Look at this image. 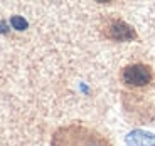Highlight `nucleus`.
<instances>
[{
  "label": "nucleus",
  "instance_id": "f257e3e1",
  "mask_svg": "<svg viewBox=\"0 0 155 146\" xmlns=\"http://www.w3.org/2000/svg\"><path fill=\"white\" fill-rule=\"evenodd\" d=\"M123 79L130 86H145L150 82L152 72L147 65L133 64V65H128L127 69L123 71Z\"/></svg>",
  "mask_w": 155,
  "mask_h": 146
},
{
  "label": "nucleus",
  "instance_id": "f03ea898",
  "mask_svg": "<svg viewBox=\"0 0 155 146\" xmlns=\"http://www.w3.org/2000/svg\"><path fill=\"white\" fill-rule=\"evenodd\" d=\"M153 143H155V135L147 133V131H142V129L132 131L127 136L128 146H153Z\"/></svg>",
  "mask_w": 155,
  "mask_h": 146
},
{
  "label": "nucleus",
  "instance_id": "7ed1b4c3",
  "mask_svg": "<svg viewBox=\"0 0 155 146\" xmlns=\"http://www.w3.org/2000/svg\"><path fill=\"white\" fill-rule=\"evenodd\" d=\"M133 30L128 25H125V24H115L111 27V37L118 39V40H125V39H132L133 37Z\"/></svg>",
  "mask_w": 155,
  "mask_h": 146
},
{
  "label": "nucleus",
  "instance_id": "20e7f679",
  "mask_svg": "<svg viewBox=\"0 0 155 146\" xmlns=\"http://www.w3.org/2000/svg\"><path fill=\"white\" fill-rule=\"evenodd\" d=\"M10 25L14 29H15V30H25V29H27V20L24 19V17H20V15H14L10 19Z\"/></svg>",
  "mask_w": 155,
  "mask_h": 146
},
{
  "label": "nucleus",
  "instance_id": "39448f33",
  "mask_svg": "<svg viewBox=\"0 0 155 146\" xmlns=\"http://www.w3.org/2000/svg\"><path fill=\"white\" fill-rule=\"evenodd\" d=\"M7 30H8V29H7V24H5V22H0V32H4V34H5Z\"/></svg>",
  "mask_w": 155,
  "mask_h": 146
}]
</instances>
